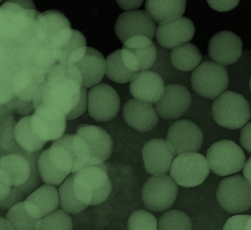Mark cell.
<instances>
[{
	"label": "cell",
	"mask_w": 251,
	"mask_h": 230,
	"mask_svg": "<svg viewBox=\"0 0 251 230\" xmlns=\"http://www.w3.org/2000/svg\"><path fill=\"white\" fill-rule=\"evenodd\" d=\"M83 87L81 74L75 65L56 63L47 73L34 107L43 104L67 116L80 102Z\"/></svg>",
	"instance_id": "6da1fadb"
},
{
	"label": "cell",
	"mask_w": 251,
	"mask_h": 230,
	"mask_svg": "<svg viewBox=\"0 0 251 230\" xmlns=\"http://www.w3.org/2000/svg\"><path fill=\"white\" fill-rule=\"evenodd\" d=\"M73 189L81 202L97 205L108 199L112 185L104 163L88 165L75 174Z\"/></svg>",
	"instance_id": "7a4b0ae2"
},
{
	"label": "cell",
	"mask_w": 251,
	"mask_h": 230,
	"mask_svg": "<svg viewBox=\"0 0 251 230\" xmlns=\"http://www.w3.org/2000/svg\"><path fill=\"white\" fill-rule=\"evenodd\" d=\"M212 115L219 126L230 129L241 128L250 120V104L241 94L226 91L213 102Z\"/></svg>",
	"instance_id": "3957f363"
},
{
	"label": "cell",
	"mask_w": 251,
	"mask_h": 230,
	"mask_svg": "<svg viewBox=\"0 0 251 230\" xmlns=\"http://www.w3.org/2000/svg\"><path fill=\"white\" fill-rule=\"evenodd\" d=\"M191 83L195 92L201 97L216 99L228 88V71L218 63L205 61L193 71Z\"/></svg>",
	"instance_id": "277c9868"
},
{
	"label": "cell",
	"mask_w": 251,
	"mask_h": 230,
	"mask_svg": "<svg viewBox=\"0 0 251 230\" xmlns=\"http://www.w3.org/2000/svg\"><path fill=\"white\" fill-rule=\"evenodd\" d=\"M210 172L209 163L204 155L188 153L174 158L170 176L179 186L194 187L204 183Z\"/></svg>",
	"instance_id": "5b68a950"
},
{
	"label": "cell",
	"mask_w": 251,
	"mask_h": 230,
	"mask_svg": "<svg viewBox=\"0 0 251 230\" xmlns=\"http://www.w3.org/2000/svg\"><path fill=\"white\" fill-rule=\"evenodd\" d=\"M206 158L210 170L221 177L239 173L246 162L244 150L229 140H223L211 145L207 150Z\"/></svg>",
	"instance_id": "8992f818"
},
{
	"label": "cell",
	"mask_w": 251,
	"mask_h": 230,
	"mask_svg": "<svg viewBox=\"0 0 251 230\" xmlns=\"http://www.w3.org/2000/svg\"><path fill=\"white\" fill-rule=\"evenodd\" d=\"M216 198L219 205L227 212H245L251 207V186L241 175L226 177L219 183Z\"/></svg>",
	"instance_id": "52a82bcc"
},
{
	"label": "cell",
	"mask_w": 251,
	"mask_h": 230,
	"mask_svg": "<svg viewBox=\"0 0 251 230\" xmlns=\"http://www.w3.org/2000/svg\"><path fill=\"white\" fill-rule=\"evenodd\" d=\"M178 194V187L171 176L150 177L144 184L142 198L145 207L152 211L160 212L170 209Z\"/></svg>",
	"instance_id": "ba28073f"
},
{
	"label": "cell",
	"mask_w": 251,
	"mask_h": 230,
	"mask_svg": "<svg viewBox=\"0 0 251 230\" xmlns=\"http://www.w3.org/2000/svg\"><path fill=\"white\" fill-rule=\"evenodd\" d=\"M121 57L126 67L133 72L150 70L157 59L154 42L146 36L131 37L123 43Z\"/></svg>",
	"instance_id": "9c48e42d"
},
{
	"label": "cell",
	"mask_w": 251,
	"mask_h": 230,
	"mask_svg": "<svg viewBox=\"0 0 251 230\" xmlns=\"http://www.w3.org/2000/svg\"><path fill=\"white\" fill-rule=\"evenodd\" d=\"M50 48L57 63L75 64L85 53L86 38L78 30L71 27L65 28L54 36Z\"/></svg>",
	"instance_id": "30bf717a"
},
{
	"label": "cell",
	"mask_w": 251,
	"mask_h": 230,
	"mask_svg": "<svg viewBox=\"0 0 251 230\" xmlns=\"http://www.w3.org/2000/svg\"><path fill=\"white\" fill-rule=\"evenodd\" d=\"M120 96L106 83H99L90 89L88 108L90 116L99 122H107L117 116L120 109Z\"/></svg>",
	"instance_id": "8fae6325"
},
{
	"label": "cell",
	"mask_w": 251,
	"mask_h": 230,
	"mask_svg": "<svg viewBox=\"0 0 251 230\" xmlns=\"http://www.w3.org/2000/svg\"><path fill=\"white\" fill-rule=\"evenodd\" d=\"M67 121V116L43 104L34 108L30 115L31 126L34 133L46 142H54L64 135Z\"/></svg>",
	"instance_id": "7c38bea8"
},
{
	"label": "cell",
	"mask_w": 251,
	"mask_h": 230,
	"mask_svg": "<svg viewBox=\"0 0 251 230\" xmlns=\"http://www.w3.org/2000/svg\"><path fill=\"white\" fill-rule=\"evenodd\" d=\"M203 133L201 128L191 121H176L168 129L167 141L176 156L184 153H198L201 148Z\"/></svg>",
	"instance_id": "4fadbf2b"
},
{
	"label": "cell",
	"mask_w": 251,
	"mask_h": 230,
	"mask_svg": "<svg viewBox=\"0 0 251 230\" xmlns=\"http://www.w3.org/2000/svg\"><path fill=\"white\" fill-rule=\"evenodd\" d=\"M156 25L144 10H127L119 16L115 24V33L124 43L131 37L144 35L154 39Z\"/></svg>",
	"instance_id": "5bb4252c"
},
{
	"label": "cell",
	"mask_w": 251,
	"mask_h": 230,
	"mask_svg": "<svg viewBox=\"0 0 251 230\" xmlns=\"http://www.w3.org/2000/svg\"><path fill=\"white\" fill-rule=\"evenodd\" d=\"M154 104L155 110L160 118L175 120L189 110L192 104V96L186 87L181 84H168L162 98Z\"/></svg>",
	"instance_id": "9a60e30c"
},
{
	"label": "cell",
	"mask_w": 251,
	"mask_h": 230,
	"mask_svg": "<svg viewBox=\"0 0 251 230\" xmlns=\"http://www.w3.org/2000/svg\"><path fill=\"white\" fill-rule=\"evenodd\" d=\"M208 51L214 62L226 67L234 64L241 57L243 42L241 38L232 31H222L211 38Z\"/></svg>",
	"instance_id": "2e32d148"
},
{
	"label": "cell",
	"mask_w": 251,
	"mask_h": 230,
	"mask_svg": "<svg viewBox=\"0 0 251 230\" xmlns=\"http://www.w3.org/2000/svg\"><path fill=\"white\" fill-rule=\"evenodd\" d=\"M145 169L151 175H165L171 170L175 153L168 141L163 139L150 140L142 150Z\"/></svg>",
	"instance_id": "e0dca14e"
},
{
	"label": "cell",
	"mask_w": 251,
	"mask_h": 230,
	"mask_svg": "<svg viewBox=\"0 0 251 230\" xmlns=\"http://www.w3.org/2000/svg\"><path fill=\"white\" fill-rule=\"evenodd\" d=\"M75 134L86 141L91 151V158L89 165L104 163L112 156L113 150L112 137L104 129L82 124L78 126Z\"/></svg>",
	"instance_id": "ac0fdd59"
},
{
	"label": "cell",
	"mask_w": 251,
	"mask_h": 230,
	"mask_svg": "<svg viewBox=\"0 0 251 230\" xmlns=\"http://www.w3.org/2000/svg\"><path fill=\"white\" fill-rule=\"evenodd\" d=\"M124 121L129 127L141 133H147L156 128L158 115L151 103L135 99L129 100L123 109Z\"/></svg>",
	"instance_id": "d6986e66"
},
{
	"label": "cell",
	"mask_w": 251,
	"mask_h": 230,
	"mask_svg": "<svg viewBox=\"0 0 251 230\" xmlns=\"http://www.w3.org/2000/svg\"><path fill=\"white\" fill-rule=\"evenodd\" d=\"M165 88L162 77L152 71L136 73L129 82V92L134 99L151 104L162 98Z\"/></svg>",
	"instance_id": "ffe728a7"
},
{
	"label": "cell",
	"mask_w": 251,
	"mask_h": 230,
	"mask_svg": "<svg viewBox=\"0 0 251 230\" xmlns=\"http://www.w3.org/2000/svg\"><path fill=\"white\" fill-rule=\"evenodd\" d=\"M195 27L191 20L182 17L171 23L159 25L155 31V39L161 46L173 49L179 45L192 40Z\"/></svg>",
	"instance_id": "44dd1931"
},
{
	"label": "cell",
	"mask_w": 251,
	"mask_h": 230,
	"mask_svg": "<svg viewBox=\"0 0 251 230\" xmlns=\"http://www.w3.org/2000/svg\"><path fill=\"white\" fill-rule=\"evenodd\" d=\"M24 203L28 215L39 220L59 208V190L52 185H42L28 195Z\"/></svg>",
	"instance_id": "7402d4cb"
},
{
	"label": "cell",
	"mask_w": 251,
	"mask_h": 230,
	"mask_svg": "<svg viewBox=\"0 0 251 230\" xmlns=\"http://www.w3.org/2000/svg\"><path fill=\"white\" fill-rule=\"evenodd\" d=\"M32 26L39 42L50 47L54 36L63 29L71 27V24L62 12L50 10L40 13Z\"/></svg>",
	"instance_id": "603a6c76"
},
{
	"label": "cell",
	"mask_w": 251,
	"mask_h": 230,
	"mask_svg": "<svg viewBox=\"0 0 251 230\" xmlns=\"http://www.w3.org/2000/svg\"><path fill=\"white\" fill-rule=\"evenodd\" d=\"M81 75L83 86L86 88L99 84L105 74V60L94 48L87 47L83 56L75 64Z\"/></svg>",
	"instance_id": "cb8c5ba5"
},
{
	"label": "cell",
	"mask_w": 251,
	"mask_h": 230,
	"mask_svg": "<svg viewBox=\"0 0 251 230\" xmlns=\"http://www.w3.org/2000/svg\"><path fill=\"white\" fill-rule=\"evenodd\" d=\"M187 0H146L145 12L158 25L176 21L183 17Z\"/></svg>",
	"instance_id": "d4e9b609"
},
{
	"label": "cell",
	"mask_w": 251,
	"mask_h": 230,
	"mask_svg": "<svg viewBox=\"0 0 251 230\" xmlns=\"http://www.w3.org/2000/svg\"><path fill=\"white\" fill-rule=\"evenodd\" d=\"M46 76L33 69L21 71L13 82L12 92L15 97L24 102H33L41 93Z\"/></svg>",
	"instance_id": "484cf974"
},
{
	"label": "cell",
	"mask_w": 251,
	"mask_h": 230,
	"mask_svg": "<svg viewBox=\"0 0 251 230\" xmlns=\"http://www.w3.org/2000/svg\"><path fill=\"white\" fill-rule=\"evenodd\" d=\"M0 168L9 175L13 186H21L27 183L31 174L30 162L25 155L18 153L1 156Z\"/></svg>",
	"instance_id": "4316f807"
},
{
	"label": "cell",
	"mask_w": 251,
	"mask_h": 230,
	"mask_svg": "<svg viewBox=\"0 0 251 230\" xmlns=\"http://www.w3.org/2000/svg\"><path fill=\"white\" fill-rule=\"evenodd\" d=\"M202 58L198 48L189 42L172 49L170 54L172 65L176 70L183 72L194 70L201 62Z\"/></svg>",
	"instance_id": "83f0119b"
},
{
	"label": "cell",
	"mask_w": 251,
	"mask_h": 230,
	"mask_svg": "<svg viewBox=\"0 0 251 230\" xmlns=\"http://www.w3.org/2000/svg\"><path fill=\"white\" fill-rule=\"evenodd\" d=\"M57 142L61 143L67 148L74 161L73 174L77 173L89 165L91 158V151L88 144L77 134H64Z\"/></svg>",
	"instance_id": "f1b7e54d"
},
{
	"label": "cell",
	"mask_w": 251,
	"mask_h": 230,
	"mask_svg": "<svg viewBox=\"0 0 251 230\" xmlns=\"http://www.w3.org/2000/svg\"><path fill=\"white\" fill-rule=\"evenodd\" d=\"M14 133L18 145L27 152H38L47 143L34 133L31 126L30 115L25 116L16 124Z\"/></svg>",
	"instance_id": "f546056e"
},
{
	"label": "cell",
	"mask_w": 251,
	"mask_h": 230,
	"mask_svg": "<svg viewBox=\"0 0 251 230\" xmlns=\"http://www.w3.org/2000/svg\"><path fill=\"white\" fill-rule=\"evenodd\" d=\"M136 73L126 67L119 49L108 55L105 60V75L116 83L126 84L130 82Z\"/></svg>",
	"instance_id": "4dcf8cb0"
},
{
	"label": "cell",
	"mask_w": 251,
	"mask_h": 230,
	"mask_svg": "<svg viewBox=\"0 0 251 230\" xmlns=\"http://www.w3.org/2000/svg\"><path fill=\"white\" fill-rule=\"evenodd\" d=\"M75 174L69 176L59 188L60 207L70 215H76L85 210L89 205L80 202L73 189Z\"/></svg>",
	"instance_id": "1f68e13d"
},
{
	"label": "cell",
	"mask_w": 251,
	"mask_h": 230,
	"mask_svg": "<svg viewBox=\"0 0 251 230\" xmlns=\"http://www.w3.org/2000/svg\"><path fill=\"white\" fill-rule=\"evenodd\" d=\"M38 169L41 180L44 183L60 186L70 176L58 169L52 163L49 157V149L43 151L38 158Z\"/></svg>",
	"instance_id": "d6a6232c"
},
{
	"label": "cell",
	"mask_w": 251,
	"mask_h": 230,
	"mask_svg": "<svg viewBox=\"0 0 251 230\" xmlns=\"http://www.w3.org/2000/svg\"><path fill=\"white\" fill-rule=\"evenodd\" d=\"M12 230H34L39 220L28 215L25 208V203L21 202L7 211L6 216Z\"/></svg>",
	"instance_id": "836d02e7"
},
{
	"label": "cell",
	"mask_w": 251,
	"mask_h": 230,
	"mask_svg": "<svg viewBox=\"0 0 251 230\" xmlns=\"http://www.w3.org/2000/svg\"><path fill=\"white\" fill-rule=\"evenodd\" d=\"M73 221L70 214L62 209H57L36 224V230H71Z\"/></svg>",
	"instance_id": "e575fe53"
},
{
	"label": "cell",
	"mask_w": 251,
	"mask_h": 230,
	"mask_svg": "<svg viewBox=\"0 0 251 230\" xmlns=\"http://www.w3.org/2000/svg\"><path fill=\"white\" fill-rule=\"evenodd\" d=\"M160 230H190L192 229L191 219L183 211L170 210L161 216L158 223Z\"/></svg>",
	"instance_id": "d590c367"
},
{
	"label": "cell",
	"mask_w": 251,
	"mask_h": 230,
	"mask_svg": "<svg viewBox=\"0 0 251 230\" xmlns=\"http://www.w3.org/2000/svg\"><path fill=\"white\" fill-rule=\"evenodd\" d=\"M49 153L50 160L55 167L69 175L73 174V157L64 145L55 141L49 148Z\"/></svg>",
	"instance_id": "8d00e7d4"
},
{
	"label": "cell",
	"mask_w": 251,
	"mask_h": 230,
	"mask_svg": "<svg viewBox=\"0 0 251 230\" xmlns=\"http://www.w3.org/2000/svg\"><path fill=\"white\" fill-rule=\"evenodd\" d=\"M44 150H41L38 152L30 153L22 150L19 154L25 155L30 162L31 174L27 183L19 186L23 192L25 197H27L31 192L34 191L41 183V179L39 176L38 169V160L39 155Z\"/></svg>",
	"instance_id": "74e56055"
},
{
	"label": "cell",
	"mask_w": 251,
	"mask_h": 230,
	"mask_svg": "<svg viewBox=\"0 0 251 230\" xmlns=\"http://www.w3.org/2000/svg\"><path fill=\"white\" fill-rule=\"evenodd\" d=\"M127 227L129 230H158V222L151 213L139 210L134 211L129 216Z\"/></svg>",
	"instance_id": "f35d334b"
},
{
	"label": "cell",
	"mask_w": 251,
	"mask_h": 230,
	"mask_svg": "<svg viewBox=\"0 0 251 230\" xmlns=\"http://www.w3.org/2000/svg\"><path fill=\"white\" fill-rule=\"evenodd\" d=\"M25 197L19 186H12L9 195L0 202V208L1 210H9L16 204L21 202Z\"/></svg>",
	"instance_id": "ab89813d"
},
{
	"label": "cell",
	"mask_w": 251,
	"mask_h": 230,
	"mask_svg": "<svg viewBox=\"0 0 251 230\" xmlns=\"http://www.w3.org/2000/svg\"><path fill=\"white\" fill-rule=\"evenodd\" d=\"M250 215H236L226 222L224 230H248Z\"/></svg>",
	"instance_id": "60d3db41"
},
{
	"label": "cell",
	"mask_w": 251,
	"mask_h": 230,
	"mask_svg": "<svg viewBox=\"0 0 251 230\" xmlns=\"http://www.w3.org/2000/svg\"><path fill=\"white\" fill-rule=\"evenodd\" d=\"M88 94H87V90L85 87H83L81 92V96L80 102L76 105V106L73 108L71 112L67 115V121L75 120V119L80 117L86 112L87 107H88Z\"/></svg>",
	"instance_id": "b9f144b4"
},
{
	"label": "cell",
	"mask_w": 251,
	"mask_h": 230,
	"mask_svg": "<svg viewBox=\"0 0 251 230\" xmlns=\"http://www.w3.org/2000/svg\"><path fill=\"white\" fill-rule=\"evenodd\" d=\"M211 9L219 12L231 11L239 4L240 0H207Z\"/></svg>",
	"instance_id": "7bdbcfd3"
},
{
	"label": "cell",
	"mask_w": 251,
	"mask_h": 230,
	"mask_svg": "<svg viewBox=\"0 0 251 230\" xmlns=\"http://www.w3.org/2000/svg\"><path fill=\"white\" fill-rule=\"evenodd\" d=\"M0 180H1V189H0V201L3 200L11 191L13 186L11 179L3 169L0 168Z\"/></svg>",
	"instance_id": "ee69618b"
},
{
	"label": "cell",
	"mask_w": 251,
	"mask_h": 230,
	"mask_svg": "<svg viewBox=\"0 0 251 230\" xmlns=\"http://www.w3.org/2000/svg\"><path fill=\"white\" fill-rule=\"evenodd\" d=\"M240 142L242 147L251 154V122L243 127L240 131Z\"/></svg>",
	"instance_id": "f6af8a7d"
},
{
	"label": "cell",
	"mask_w": 251,
	"mask_h": 230,
	"mask_svg": "<svg viewBox=\"0 0 251 230\" xmlns=\"http://www.w3.org/2000/svg\"><path fill=\"white\" fill-rule=\"evenodd\" d=\"M116 1L121 9L127 11L139 9L144 0H116Z\"/></svg>",
	"instance_id": "bcb514c9"
},
{
	"label": "cell",
	"mask_w": 251,
	"mask_h": 230,
	"mask_svg": "<svg viewBox=\"0 0 251 230\" xmlns=\"http://www.w3.org/2000/svg\"><path fill=\"white\" fill-rule=\"evenodd\" d=\"M243 174L251 186V157L247 161V162H245L244 169H243Z\"/></svg>",
	"instance_id": "7dc6e473"
},
{
	"label": "cell",
	"mask_w": 251,
	"mask_h": 230,
	"mask_svg": "<svg viewBox=\"0 0 251 230\" xmlns=\"http://www.w3.org/2000/svg\"><path fill=\"white\" fill-rule=\"evenodd\" d=\"M0 230H12L11 227H10V225L8 223L6 219H4L3 217H1V219H0Z\"/></svg>",
	"instance_id": "c3c4849f"
},
{
	"label": "cell",
	"mask_w": 251,
	"mask_h": 230,
	"mask_svg": "<svg viewBox=\"0 0 251 230\" xmlns=\"http://www.w3.org/2000/svg\"><path fill=\"white\" fill-rule=\"evenodd\" d=\"M250 91L251 92V77L250 78Z\"/></svg>",
	"instance_id": "681fc988"
},
{
	"label": "cell",
	"mask_w": 251,
	"mask_h": 230,
	"mask_svg": "<svg viewBox=\"0 0 251 230\" xmlns=\"http://www.w3.org/2000/svg\"><path fill=\"white\" fill-rule=\"evenodd\" d=\"M3 1H4V0H1V1H1L2 2Z\"/></svg>",
	"instance_id": "f907efd6"
}]
</instances>
